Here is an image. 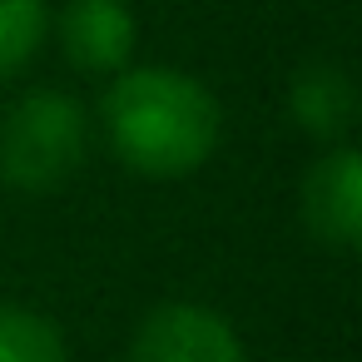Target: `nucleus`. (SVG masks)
<instances>
[{"mask_svg": "<svg viewBox=\"0 0 362 362\" xmlns=\"http://www.w3.org/2000/svg\"><path fill=\"white\" fill-rule=\"evenodd\" d=\"M90 154V115L65 90H25L0 115V184L16 194L60 189Z\"/></svg>", "mask_w": 362, "mask_h": 362, "instance_id": "obj_2", "label": "nucleus"}, {"mask_svg": "<svg viewBox=\"0 0 362 362\" xmlns=\"http://www.w3.org/2000/svg\"><path fill=\"white\" fill-rule=\"evenodd\" d=\"M50 0H0V80H16L50 40Z\"/></svg>", "mask_w": 362, "mask_h": 362, "instance_id": "obj_8", "label": "nucleus"}, {"mask_svg": "<svg viewBox=\"0 0 362 362\" xmlns=\"http://www.w3.org/2000/svg\"><path fill=\"white\" fill-rule=\"evenodd\" d=\"M100 129L110 154L139 179H184L199 174L218 139L223 110L214 90L174 65H129L110 75L100 100Z\"/></svg>", "mask_w": 362, "mask_h": 362, "instance_id": "obj_1", "label": "nucleus"}, {"mask_svg": "<svg viewBox=\"0 0 362 362\" xmlns=\"http://www.w3.org/2000/svg\"><path fill=\"white\" fill-rule=\"evenodd\" d=\"M0 362H70L60 322L25 303H0Z\"/></svg>", "mask_w": 362, "mask_h": 362, "instance_id": "obj_7", "label": "nucleus"}, {"mask_svg": "<svg viewBox=\"0 0 362 362\" xmlns=\"http://www.w3.org/2000/svg\"><path fill=\"white\" fill-rule=\"evenodd\" d=\"M288 115L322 149L347 144V134L357 124V80H352V70L337 65V60H308L288 85Z\"/></svg>", "mask_w": 362, "mask_h": 362, "instance_id": "obj_6", "label": "nucleus"}, {"mask_svg": "<svg viewBox=\"0 0 362 362\" xmlns=\"http://www.w3.org/2000/svg\"><path fill=\"white\" fill-rule=\"evenodd\" d=\"M129 362H248L243 337L218 308L159 303L129 337Z\"/></svg>", "mask_w": 362, "mask_h": 362, "instance_id": "obj_3", "label": "nucleus"}, {"mask_svg": "<svg viewBox=\"0 0 362 362\" xmlns=\"http://www.w3.org/2000/svg\"><path fill=\"white\" fill-rule=\"evenodd\" d=\"M50 25L60 35L65 60L80 75H100V80L129 70L134 45H139V25L124 0H65L60 21Z\"/></svg>", "mask_w": 362, "mask_h": 362, "instance_id": "obj_5", "label": "nucleus"}, {"mask_svg": "<svg viewBox=\"0 0 362 362\" xmlns=\"http://www.w3.org/2000/svg\"><path fill=\"white\" fill-rule=\"evenodd\" d=\"M303 223L322 248L352 253L362 243V154L357 144H327L303 179Z\"/></svg>", "mask_w": 362, "mask_h": 362, "instance_id": "obj_4", "label": "nucleus"}]
</instances>
